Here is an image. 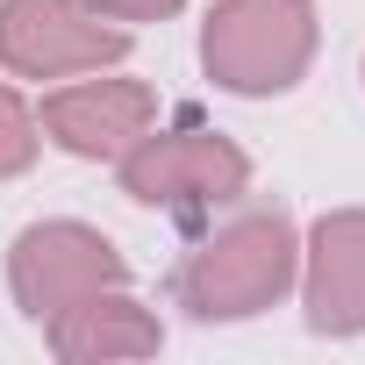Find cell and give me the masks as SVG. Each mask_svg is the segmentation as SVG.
Wrapping results in <instances>:
<instances>
[{"mask_svg":"<svg viewBox=\"0 0 365 365\" xmlns=\"http://www.w3.org/2000/svg\"><path fill=\"white\" fill-rule=\"evenodd\" d=\"M301 222L279 201H230V215L194 237L172 265V301L194 322H251L294 294Z\"/></svg>","mask_w":365,"mask_h":365,"instance_id":"cell-1","label":"cell"},{"mask_svg":"<svg viewBox=\"0 0 365 365\" xmlns=\"http://www.w3.org/2000/svg\"><path fill=\"white\" fill-rule=\"evenodd\" d=\"M315 0H215L201 15V72L230 101H279L315 72Z\"/></svg>","mask_w":365,"mask_h":365,"instance_id":"cell-2","label":"cell"},{"mask_svg":"<svg viewBox=\"0 0 365 365\" xmlns=\"http://www.w3.org/2000/svg\"><path fill=\"white\" fill-rule=\"evenodd\" d=\"M115 187L150 215H215L251 194V150L222 129H150L115 158Z\"/></svg>","mask_w":365,"mask_h":365,"instance_id":"cell-3","label":"cell"},{"mask_svg":"<svg viewBox=\"0 0 365 365\" xmlns=\"http://www.w3.org/2000/svg\"><path fill=\"white\" fill-rule=\"evenodd\" d=\"M129 279V258L122 244L101 230V222H79V215H43V222H22L15 244H8V294L15 308L43 329L58 308L101 294V287H122Z\"/></svg>","mask_w":365,"mask_h":365,"instance_id":"cell-4","label":"cell"},{"mask_svg":"<svg viewBox=\"0 0 365 365\" xmlns=\"http://www.w3.org/2000/svg\"><path fill=\"white\" fill-rule=\"evenodd\" d=\"M136 51V29L93 15L86 0H0V72L58 86L79 72H108Z\"/></svg>","mask_w":365,"mask_h":365,"instance_id":"cell-5","label":"cell"},{"mask_svg":"<svg viewBox=\"0 0 365 365\" xmlns=\"http://www.w3.org/2000/svg\"><path fill=\"white\" fill-rule=\"evenodd\" d=\"M36 122H43V143H58L65 158H79V165H115L122 150H136V143L158 129V86L129 79L122 65L79 72V79H58V86L36 101Z\"/></svg>","mask_w":365,"mask_h":365,"instance_id":"cell-6","label":"cell"},{"mask_svg":"<svg viewBox=\"0 0 365 365\" xmlns=\"http://www.w3.org/2000/svg\"><path fill=\"white\" fill-rule=\"evenodd\" d=\"M294 301L308 336H365V208H329L301 230Z\"/></svg>","mask_w":365,"mask_h":365,"instance_id":"cell-7","label":"cell"},{"mask_svg":"<svg viewBox=\"0 0 365 365\" xmlns=\"http://www.w3.org/2000/svg\"><path fill=\"white\" fill-rule=\"evenodd\" d=\"M43 344H51V358H58V365L158 358V351H165V322H158V308H150V301H136V294H129V279H122V287H101V294H86V301L58 308V315L43 322Z\"/></svg>","mask_w":365,"mask_h":365,"instance_id":"cell-8","label":"cell"},{"mask_svg":"<svg viewBox=\"0 0 365 365\" xmlns=\"http://www.w3.org/2000/svg\"><path fill=\"white\" fill-rule=\"evenodd\" d=\"M36 158H43L36 101H29L22 86L0 79V187H8V179H22V172H36Z\"/></svg>","mask_w":365,"mask_h":365,"instance_id":"cell-9","label":"cell"},{"mask_svg":"<svg viewBox=\"0 0 365 365\" xmlns=\"http://www.w3.org/2000/svg\"><path fill=\"white\" fill-rule=\"evenodd\" d=\"M93 15H108V22H122V29H143V22H172L187 0H86Z\"/></svg>","mask_w":365,"mask_h":365,"instance_id":"cell-10","label":"cell"},{"mask_svg":"<svg viewBox=\"0 0 365 365\" xmlns=\"http://www.w3.org/2000/svg\"><path fill=\"white\" fill-rule=\"evenodd\" d=\"M358 79H365V58H358Z\"/></svg>","mask_w":365,"mask_h":365,"instance_id":"cell-11","label":"cell"}]
</instances>
